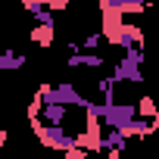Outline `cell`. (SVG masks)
<instances>
[{
    "mask_svg": "<svg viewBox=\"0 0 159 159\" xmlns=\"http://www.w3.org/2000/svg\"><path fill=\"white\" fill-rule=\"evenodd\" d=\"M140 62H143V50H140V44H134V47H125V56L116 62V72H112V78H116V81H128V84H143Z\"/></svg>",
    "mask_w": 159,
    "mask_h": 159,
    "instance_id": "6da1fadb",
    "label": "cell"
},
{
    "mask_svg": "<svg viewBox=\"0 0 159 159\" xmlns=\"http://www.w3.org/2000/svg\"><path fill=\"white\" fill-rule=\"evenodd\" d=\"M38 97H41L44 103H62V106H81V109H84V103H88V100H84L81 94H78V91H75V88H72L69 81H62V84H56V88H53V84H41Z\"/></svg>",
    "mask_w": 159,
    "mask_h": 159,
    "instance_id": "7a4b0ae2",
    "label": "cell"
},
{
    "mask_svg": "<svg viewBox=\"0 0 159 159\" xmlns=\"http://www.w3.org/2000/svg\"><path fill=\"white\" fill-rule=\"evenodd\" d=\"M147 7H150V0H100V13H119V16L143 13Z\"/></svg>",
    "mask_w": 159,
    "mask_h": 159,
    "instance_id": "3957f363",
    "label": "cell"
},
{
    "mask_svg": "<svg viewBox=\"0 0 159 159\" xmlns=\"http://www.w3.org/2000/svg\"><path fill=\"white\" fill-rule=\"evenodd\" d=\"M106 41L125 50V47H134V44H140V41H143V31H140V25H125V22H122V25H119V28H116V31H112Z\"/></svg>",
    "mask_w": 159,
    "mask_h": 159,
    "instance_id": "277c9868",
    "label": "cell"
},
{
    "mask_svg": "<svg viewBox=\"0 0 159 159\" xmlns=\"http://www.w3.org/2000/svg\"><path fill=\"white\" fill-rule=\"evenodd\" d=\"M25 62H28V56H22L16 50H3L0 53V72H19V69H25Z\"/></svg>",
    "mask_w": 159,
    "mask_h": 159,
    "instance_id": "5b68a950",
    "label": "cell"
},
{
    "mask_svg": "<svg viewBox=\"0 0 159 159\" xmlns=\"http://www.w3.org/2000/svg\"><path fill=\"white\" fill-rule=\"evenodd\" d=\"M53 31H56L53 25H41V22H38V25L31 28V41H34L38 47H50V44H53Z\"/></svg>",
    "mask_w": 159,
    "mask_h": 159,
    "instance_id": "8992f818",
    "label": "cell"
},
{
    "mask_svg": "<svg viewBox=\"0 0 159 159\" xmlns=\"http://www.w3.org/2000/svg\"><path fill=\"white\" fill-rule=\"evenodd\" d=\"M137 116H140V119H156V109H153V100H150L147 94H143V97H140V103H137Z\"/></svg>",
    "mask_w": 159,
    "mask_h": 159,
    "instance_id": "52a82bcc",
    "label": "cell"
},
{
    "mask_svg": "<svg viewBox=\"0 0 159 159\" xmlns=\"http://www.w3.org/2000/svg\"><path fill=\"white\" fill-rule=\"evenodd\" d=\"M31 16H34V22H41V25H53V13H50L47 7H34Z\"/></svg>",
    "mask_w": 159,
    "mask_h": 159,
    "instance_id": "ba28073f",
    "label": "cell"
},
{
    "mask_svg": "<svg viewBox=\"0 0 159 159\" xmlns=\"http://www.w3.org/2000/svg\"><path fill=\"white\" fill-rule=\"evenodd\" d=\"M78 47H81V50H97V47H100V34H97V31H91V34H84V41L78 44Z\"/></svg>",
    "mask_w": 159,
    "mask_h": 159,
    "instance_id": "9c48e42d",
    "label": "cell"
},
{
    "mask_svg": "<svg viewBox=\"0 0 159 159\" xmlns=\"http://www.w3.org/2000/svg\"><path fill=\"white\" fill-rule=\"evenodd\" d=\"M41 106H44V100H41V97H38V94H34V100H31V103H28V119H34V116H38V112H41Z\"/></svg>",
    "mask_w": 159,
    "mask_h": 159,
    "instance_id": "30bf717a",
    "label": "cell"
},
{
    "mask_svg": "<svg viewBox=\"0 0 159 159\" xmlns=\"http://www.w3.org/2000/svg\"><path fill=\"white\" fill-rule=\"evenodd\" d=\"M22 7H25V10H28V13H31V10H34V7H44V0H22Z\"/></svg>",
    "mask_w": 159,
    "mask_h": 159,
    "instance_id": "8fae6325",
    "label": "cell"
},
{
    "mask_svg": "<svg viewBox=\"0 0 159 159\" xmlns=\"http://www.w3.org/2000/svg\"><path fill=\"white\" fill-rule=\"evenodd\" d=\"M3 143H7V131L0 128V153H3Z\"/></svg>",
    "mask_w": 159,
    "mask_h": 159,
    "instance_id": "7c38bea8",
    "label": "cell"
}]
</instances>
